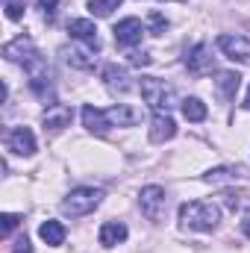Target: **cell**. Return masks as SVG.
I'll return each instance as SVG.
<instances>
[{"mask_svg": "<svg viewBox=\"0 0 250 253\" xmlns=\"http://www.w3.org/2000/svg\"><path fill=\"white\" fill-rule=\"evenodd\" d=\"M121 3H124V0H88V12L97 15V18H106V15H112Z\"/></svg>", "mask_w": 250, "mask_h": 253, "instance_id": "cell-23", "label": "cell"}, {"mask_svg": "<svg viewBox=\"0 0 250 253\" xmlns=\"http://www.w3.org/2000/svg\"><path fill=\"white\" fill-rule=\"evenodd\" d=\"M24 74H27V80H30V88H33L39 97H47V91L53 88V71H50L47 59H44L39 50L24 62Z\"/></svg>", "mask_w": 250, "mask_h": 253, "instance_id": "cell-4", "label": "cell"}, {"mask_svg": "<svg viewBox=\"0 0 250 253\" xmlns=\"http://www.w3.org/2000/svg\"><path fill=\"white\" fill-rule=\"evenodd\" d=\"M138 88H141L144 103H147L156 115H171V109L177 106V91H174V85H168V83L159 80V77H141Z\"/></svg>", "mask_w": 250, "mask_h": 253, "instance_id": "cell-2", "label": "cell"}, {"mask_svg": "<svg viewBox=\"0 0 250 253\" xmlns=\"http://www.w3.org/2000/svg\"><path fill=\"white\" fill-rule=\"evenodd\" d=\"M100 200H103V191H100V189L80 186V189H71V191H68V197L62 200V209H65V215L80 218V215L94 212V209L100 206Z\"/></svg>", "mask_w": 250, "mask_h": 253, "instance_id": "cell-3", "label": "cell"}, {"mask_svg": "<svg viewBox=\"0 0 250 253\" xmlns=\"http://www.w3.org/2000/svg\"><path fill=\"white\" fill-rule=\"evenodd\" d=\"M126 236H129V230H126V224H121V221H106V224L100 227V245H103V248L121 245Z\"/></svg>", "mask_w": 250, "mask_h": 253, "instance_id": "cell-18", "label": "cell"}, {"mask_svg": "<svg viewBox=\"0 0 250 253\" xmlns=\"http://www.w3.org/2000/svg\"><path fill=\"white\" fill-rule=\"evenodd\" d=\"M68 36H71V39H77V42H80V44H85V47L100 50L97 27H94V21H88V18H74V21L68 24Z\"/></svg>", "mask_w": 250, "mask_h": 253, "instance_id": "cell-8", "label": "cell"}, {"mask_svg": "<svg viewBox=\"0 0 250 253\" xmlns=\"http://www.w3.org/2000/svg\"><path fill=\"white\" fill-rule=\"evenodd\" d=\"M245 109L250 112V88H248V97H245Z\"/></svg>", "mask_w": 250, "mask_h": 253, "instance_id": "cell-32", "label": "cell"}, {"mask_svg": "<svg viewBox=\"0 0 250 253\" xmlns=\"http://www.w3.org/2000/svg\"><path fill=\"white\" fill-rule=\"evenodd\" d=\"M215 77H218V80H215V88L221 91V97H224V100H233L236 91H239V85H242V77H239L236 71H218Z\"/></svg>", "mask_w": 250, "mask_h": 253, "instance_id": "cell-19", "label": "cell"}, {"mask_svg": "<svg viewBox=\"0 0 250 253\" xmlns=\"http://www.w3.org/2000/svg\"><path fill=\"white\" fill-rule=\"evenodd\" d=\"M56 6H59V0H39V9L44 12V18H47V21L56 15Z\"/></svg>", "mask_w": 250, "mask_h": 253, "instance_id": "cell-27", "label": "cell"}, {"mask_svg": "<svg viewBox=\"0 0 250 253\" xmlns=\"http://www.w3.org/2000/svg\"><path fill=\"white\" fill-rule=\"evenodd\" d=\"M183 115H186V121H206V115H209V109H206V103L200 100V97H186L183 100Z\"/></svg>", "mask_w": 250, "mask_h": 253, "instance_id": "cell-22", "label": "cell"}, {"mask_svg": "<svg viewBox=\"0 0 250 253\" xmlns=\"http://www.w3.org/2000/svg\"><path fill=\"white\" fill-rule=\"evenodd\" d=\"M174 135H177V124L171 115H153V121H150V141L153 144H165Z\"/></svg>", "mask_w": 250, "mask_h": 253, "instance_id": "cell-15", "label": "cell"}, {"mask_svg": "<svg viewBox=\"0 0 250 253\" xmlns=\"http://www.w3.org/2000/svg\"><path fill=\"white\" fill-rule=\"evenodd\" d=\"M224 197H227V206H233V209H236V206H239V200H242V194H239V191H227Z\"/></svg>", "mask_w": 250, "mask_h": 253, "instance_id": "cell-30", "label": "cell"}, {"mask_svg": "<svg viewBox=\"0 0 250 253\" xmlns=\"http://www.w3.org/2000/svg\"><path fill=\"white\" fill-rule=\"evenodd\" d=\"M221 221V209L209 200H188L180 206V227L194 233H209Z\"/></svg>", "mask_w": 250, "mask_h": 253, "instance_id": "cell-1", "label": "cell"}, {"mask_svg": "<svg viewBox=\"0 0 250 253\" xmlns=\"http://www.w3.org/2000/svg\"><path fill=\"white\" fill-rule=\"evenodd\" d=\"M103 83H106V88L115 91V94H126V91L132 88L129 74H126L124 65H106V68H103Z\"/></svg>", "mask_w": 250, "mask_h": 253, "instance_id": "cell-12", "label": "cell"}, {"mask_svg": "<svg viewBox=\"0 0 250 253\" xmlns=\"http://www.w3.org/2000/svg\"><path fill=\"white\" fill-rule=\"evenodd\" d=\"M18 224H21V215H15V212H3V215H0V233H3V236H9Z\"/></svg>", "mask_w": 250, "mask_h": 253, "instance_id": "cell-24", "label": "cell"}, {"mask_svg": "<svg viewBox=\"0 0 250 253\" xmlns=\"http://www.w3.org/2000/svg\"><path fill=\"white\" fill-rule=\"evenodd\" d=\"M242 233H245V236L250 239V209L245 212V215H242Z\"/></svg>", "mask_w": 250, "mask_h": 253, "instance_id": "cell-31", "label": "cell"}, {"mask_svg": "<svg viewBox=\"0 0 250 253\" xmlns=\"http://www.w3.org/2000/svg\"><path fill=\"white\" fill-rule=\"evenodd\" d=\"M138 209H141V215L147 221L159 224L165 218V212H168V194H165V189L162 186H144L138 191Z\"/></svg>", "mask_w": 250, "mask_h": 253, "instance_id": "cell-5", "label": "cell"}, {"mask_svg": "<svg viewBox=\"0 0 250 253\" xmlns=\"http://www.w3.org/2000/svg\"><path fill=\"white\" fill-rule=\"evenodd\" d=\"M245 177H248L245 165H218V168H212V171L203 174V183L224 186V183H236V180H245Z\"/></svg>", "mask_w": 250, "mask_h": 253, "instance_id": "cell-11", "label": "cell"}, {"mask_svg": "<svg viewBox=\"0 0 250 253\" xmlns=\"http://www.w3.org/2000/svg\"><path fill=\"white\" fill-rule=\"evenodd\" d=\"M71 121H74V109L68 103H50L44 109V115H42V124L50 132H59L65 126H71Z\"/></svg>", "mask_w": 250, "mask_h": 253, "instance_id": "cell-10", "label": "cell"}, {"mask_svg": "<svg viewBox=\"0 0 250 253\" xmlns=\"http://www.w3.org/2000/svg\"><path fill=\"white\" fill-rule=\"evenodd\" d=\"M24 15V3L21 0H6V18L9 21H21Z\"/></svg>", "mask_w": 250, "mask_h": 253, "instance_id": "cell-26", "label": "cell"}, {"mask_svg": "<svg viewBox=\"0 0 250 253\" xmlns=\"http://www.w3.org/2000/svg\"><path fill=\"white\" fill-rule=\"evenodd\" d=\"M112 33H115V44H118V47H132V44L141 42V36H144L147 30H144V24H141L138 18H124V21L115 24Z\"/></svg>", "mask_w": 250, "mask_h": 253, "instance_id": "cell-7", "label": "cell"}, {"mask_svg": "<svg viewBox=\"0 0 250 253\" xmlns=\"http://www.w3.org/2000/svg\"><path fill=\"white\" fill-rule=\"evenodd\" d=\"M97 50L94 47H71L68 53H65V59L71 68H80V71H88V68H94L97 62V56H94Z\"/></svg>", "mask_w": 250, "mask_h": 253, "instance_id": "cell-20", "label": "cell"}, {"mask_svg": "<svg viewBox=\"0 0 250 253\" xmlns=\"http://www.w3.org/2000/svg\"><path fill=\"white\" fill-rule=\"evenodd\" d=\"M129 62H132V65H138V68H141V65H150L153 59H150L147 53H129Z\"/></svg>", "mask_w": 250, "mask_h": 253, "instance_id": "cell-29", "label": "cell"}, {"mask_svg": "<svg viewBox=\"0 0 250 253\" xmlns=\"http://www.w3.org/2000/svg\"><path fill=\"white\" fill-rule=\"evenodd\" d=\"M106 115H109L112 126H135L138 124V118H141L138 109H132V106H126V103H115V106H109Z\"/></svg>", "mask_w": 250, "mask_h": 253, "instance_id": "cell-17", "label": "cell"}, {"mask_svg": "<svg viewBox=\"0 0 250 253\" xmlns=\"http://www.w3.org/2000/svg\"><path fill=\"white\" fill-rule=\"evenodd\" d=\"M12 253H33V245H30V239H27V236H21V239L15 242Z\"/></svg>", "mask_w": 250, "mask_h": 253, "instance_id": "cell-28", "label": "cell"}, {"mask_svg": "<svg viewBox=\"0 0 250 253\" xmlns=\"http://www.w3.org/2000/svg\"><path fill=\"white\" fill-rule=\"evenodd\" d=\"M186 68L191 74H206V71H212V53H209V47L206 44H194L191 50L186 53Z\"/></svg>", "mask_w": 250, "mask_h": 253, "instance_id": "cell-16", "label": "cell"}, {"mask_svg": "<svg viewBox=\"0 0 250 253\" xmlns=\"http://www.w3.org/2000/svg\"><path fill=\"white\" fill-rule=\"evenodd\" d=\"M39 236H42V242L44 245H50V248H59L65 242V227L62 221H44L42 227H39Z\"/></svg>", "mask_w": 250, "mask_h": 253, "instance_id": "cell-21", "label": "cell"}, {"mask_svg": "<svg viewBox=\"0 0 250 253\" xmlns=\"http://www.w3.org/2000/svg\"><path fill=\"white\" fill-rule=\"evenodd\" d=\"M6 147H9L12 153H18V156H33V153H36V135H33V129H30V126H15V129H9Z\"/></svg>", "mask_w": 250, "mask_h": 253, "instance_id": "cell-9", "label": "cell"}, {"mask_svg": "<svg viewBox=\"0 0 250 253\" xmlns=\"http://www.w3.org/2000/svg\"><path fill=\"white\" fill-rule=\"evenodd\" d=\"M36 53V44H33V39L30 36H18V39H12L6 47H3V56L9 59V62H27L30 56Z\"/></svg>", "mask_w": 250, "mask_h": 253, "instance_id": "cell-13", "label": "cell"}, {"mask_svg": "<svg viewBox=\"0 0 250 253\" xmlns=\"http://www.w3.org/2000/svg\"><path fill=\"white\" fill-rule=\"evenodd\" d=\"M83 124L88 132H94V135H106L109 132V115H106V109H97V106H83Z\"/></svg>", "mask_w": 250, "mask_h": 253, "instance_id": "cell-14", "label": "cell"}, {"mask_svg": "<svg viewBox=\"0 0 250 253\" xmlns=\"http://www.w3.org/2000/svg\"><path fill=\"white\" fill-rule=\"evenodd\" d=\"M215 44H218V50H221L227 59L250 65V39H245V36H233V33H224V36H218Z\"/></svg>", "mask_w": 250, "mask_h": 253, "instance_id": "cell-6", "label": "cell"}, {"mask_svg": "<svg viewBox=\"0 0 250 253\" xmlns=\"http://www.w3.org/2000/svg\"><path fill=\"white\" fill-rule=\"evenodd\" d=\"M147 21H150V33H165V27H168V18L165 15H159V12H150L147 15Z\"/></svg>", "mask_w": 250, "mask_h": 253, "instance_id": "cell-25", "label": "cell"}]
</instances>
